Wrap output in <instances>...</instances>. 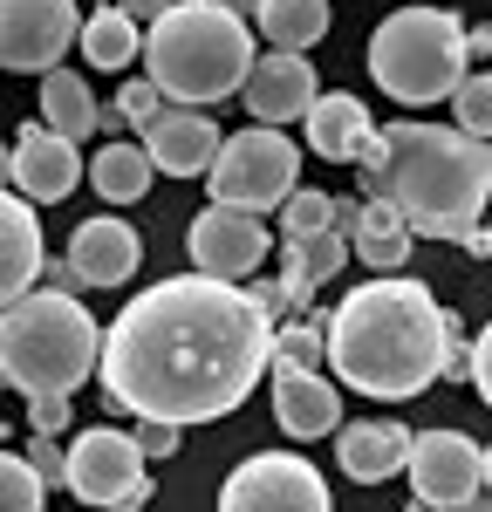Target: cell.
I'll return each instance as SVG.
<instances>
[{"label":"cell","mask_w":492,"mask_h":512,"mask_svg":"<svg viewBox=\"0 0 492 512\" xmlns=\"http://www.w3.org/2000/svg\"><path fill=\"white\" fill-rule=\"evenodd\" d=\"M274 328L240 280L171 274L123 301L103 335V396L110 410L171 417V424H219L233 417L260 376H274Z\"/></svg>","instance_id":"6da1fadb"},{"label":"cell","mask_w":492,"mask_h":512,"mask_svg":"<svg viewBox=\"0 0 492 512\" xmlns=\"http://www.w3.org/2000/svg\"><path fill=\"white\" fill-rule=\"evenodd\" d=\"M328 376L376 403H404V396L445 383L438 294L410 274H376L349 287L328 315Z\"/></svg>","instance_id":"7a4b0ae2"},{"label":"cell","mask_w":492,"mask_h":512,"mask_svg":"<svg viewBox=\"0 0 492 512\" xmlns=\"http://www.w3.org/2000/svg\"><path fill=\"white\" fill-rule=\"evenodd\" d=\"M363 171V198H390L417 239H445L479 253V219L492 205V144L458 123H383L376 158Z\"/></svg>","instance_id":"3957f363"},{"label":"cell","mask_w":492,"mask_h":512,"mask_svg":"<svg viewBox=\"0 0 492 512\" xmlns=\"http://www.w3.org/2000/svg\"><path fill=\"white\" fill-rule=\"evenodd\" d=\"M103 321L82 308V294L28 287L21 301H0V376L21 396H76L89 369H103Z\"/></svg>","instance_id":"277c9868"},{"label":"cell","mask_w":492,"mask_h":512,"mask_svg":"<svg viewBox=\"0 0 492 512\" xmlns=\"http://www.w3.org/2000/svg\"><path fill=\"white\" fill-rule=\"evenodd\" d=\"M144 76L171 103H192V110L240 96L253 76V21H240L219 0H178L144 35Z\"/></svg>","instance_id":"5b68a950"},{"label":"cell","mask_w":492,"mask_h":512,"mask_svg":"<svg viewBox=\"0 0 492 512\" xmlns=\"http://www.w3.org/2000/svg\"><path fill=\"white\" fill-rule=\"evenodd\" d=\"M465 62H472V41H465V21L451 7H397L369 35V76L404 110L451 103L465 82Z\"/></svg>","instance_id":"8992f818"},{"label":"cell","mask_w":492,"mask_h":512,"mask_svg":"<svg viewBox=\"0 0 492 512\" xmlns=\"http://www.w3.org/2000/svg\"><path fill=\"white\" fill-rule=\"evenodd\" d=\"M205 185L219 205H246V212H281L294 185H301V151L281 123H246L219 144V158L205 171Z\"/></svg>","instance_id":"52a82bcc"},{"label":"cell","mask_w":492,"mask_h":512,"mask_svg":"<svg viewBox=\"0 0 492 512\" xmlns=\"http://www.w3.org/2000/svg\"><path fill=\"white\" fill-rule=\"evenodd\" d=\"M144 444L137 437L110 431V424H89V431L69 437V492L82 506H110V512H137L158 485L144 472Z\"/></svg>","instance_id":"ba28073f"},{"label":"cell","mask_w":492,"mask_h":512,"mask_svg":"<svg viewBox=\"0 0 492 512\" xmlns=\"http://www.w3.org/2000/svg\"><path fill=\"white\" fill-rule=\"evenodd\" d=\"M404 478H410V506H424V512L479 506L486 499V451L465 431H417Z\"/></svg>","instance_id":"9c48e42d"},{"label":"cell","mask_w":492,"mask_h":512,"mask_svg":"<svg viewBox=\"0 0 492 512\" xmlns=\"http://www.w3.org/2000/svg\"><path fill=\"white\" fill-rule=\"evenodd\" d=\"M219 506L226 512H328L335 492L322 485V472L301 451H260L219 485Z\"/></svg>","instance_id":"30bf717a"},{"label":"cell","mask_w":492,"mask_h":512,"mask_svg":"<svg viewBox=\"0 0 492 512\" xmlns=\"http://www.w3.org/2000/svg\"><path fill=\"white\" fill-rule=\"evenodd\" d=\"M82 48V14L76 0H0V62L14 76H48L62 55Z\"/></svg>","instance_id":"8fae6325"},{"label":"cell","mask_w":492,"mask_h":512,"mask_svg":"<svg viewBox=\"0 0 492 512\" xmlns=\"http://www.w3.org/2000/svg\"><path fill=\"white\" fill-rule=\"evenodd\" d=\"M267 212H246V205H205L199 219L185 226V253H192V267L199 274H219V280H246L260 274V260H267V246L274 233L260 226Z\"/></svg>","instance_id":"7c38bea8"},{"label":"cell","mask_w":492,"mask_h":512,"mask_svg":"<svg viewBox=\"0 0 492 512\" xmlns=\"http://www.w3.org/2000/svg\"><path fill=\"white\" fill-rule=\"evenodd\" d=\"M7 185L35 205H62L82 185V151L76 137L48 130V123H21L14 144H7Z\"/></svg>","instance_id":"4fadbf2b"},{"label":"cell","mask_w":492,"mask_h":512,"mask_svg":"<svg viewBox=\"0 0 492 512\" xmlns=\"http://www.w3.org/2000/svg\"><path fill=\"white\" fill-rule=\"evenodd\" d=\"M240 96H246V110H253L260 123H301L308 110H315L322 82H315V62H308V55L274 48V55L253 62V76H246Z\"/></svg>","instance_id":"5bb4252c"},{"label":"cell","mask_w":492,"mask_h":512,"mask_svg":"<svg viewBox=\"0 0 492 512\" xmlns=\"http://www.w3.org/2000/svg\"><path fill=\"white\" fill-rule=\"evenodd\" d=\"M274 424L287 437H335L342 431V383L322 369H274Z\"/></svg>","instance_id":"9a60e30c"},{"label":"cell","mask_w":492,"mask_h":512,"mask_svg":"<svg viewBox=\"0 0 492 512\" xmlns=\"http://www.w3.org/2000/svg\"><path fill=\"white\" fill-rule=\"evenodd\" d=\"M301 123H308V151L328 158V164H363V158H376V144H383V130L369 123V110L349 89H322L315 110Z\"/></svg>","instance_id":"2e32d148"},{"label":"cell","mask_w":492,"mask_h":512,"mask_svg":"<svg viewBox=\"0 0 492 512\" xmlns=\"http://www.w3.org/2000/svg\"><path fill=\"white\" fill-rule=\"evenodd\" d=\"M69 260H76V274L89 287H123L137 274V260H144V239H137L130 219H82L69 233Z\"/></svg>","instance_id":"e0dca14e"},{"label":"cell","mask_w":492,"mask_h":512,"mask_svg":"<svg viewBox=\"0 0 492 512\" xmlns=\"http://www.w3.org/2000/svg\"><path fill=\"white\" fill-rule=\"evenodd\" d=\"M151 144V158H158L164 178H199V171H212V158H219V123L205 117V110H192V103H171L164 110V123L144 137Z\"/></svg>","instance_id":"ac0fdd59"},{"label":"cell","mask_w":492,"mask_h":512,"mask_svg":"<svg viewBox=\"0 0 492 512\" xmlns=\"http://www.w3.org/2000/svg\"><path fill=\"white\" fill-rule=\"evenodd\" d=\"M410 444H417V431L390 424V417H369V424L335 431V458H342V472L356 485H383V478H397L410 465Z\"/></svg>","instance_id":"d6986e66"},{"label":"cell","mask_w":492,"mask_h":512,"mask_svg":"<svg viewBox=\"0 0 492 512\" xmlns=\"http://www.w3.org/2000/svg\"><path fill=\"white\" fill-rule=\"evenodd\" d=\"M41 267H48V253H41L35 198H21L7 185V198H0V301H21L41 280Z\"/></svg>","instance_id":"ffe728a7"},{"label":"cell","mask_w":492,"mask_h":512,"mask_svg":"<svg viewBox=\"0 0 492 512\" xmlns=\"http://www.w3.org/2000/svg\"><path fill=\"white\" fill-rule=\"evenodd\" d=\"M410 219L390 205V198H363V219H356V233H349V246H356V260L363 267H376V274H404L410 260Z\"/></svg>","instance_id":"44dd1931"},{"label":"cell","mask_w":492,"mask_h":512,"mask_svg":"<svg viewBox=\"0 0 492 512\" xmlns=\"http://www.w3.org/2000/svg\"><path fill=\"white\" fill-rule=\"evenodd\" d=\"M151 178H158L151 144H123V137H110L96 151V164H89V185H96L103 205H137V198L151 192Z\"/></svg>","instance_id":"7402d4cb"},{"label":"cell","mask_w":492,"mask_h":512,"mask_svg":"<svg viewBox=\"0 0 492 512\" xmlns=\"http://www.w3.org/2000/svg\"><path fill=\"white\" fill-rule=\"evenodd\" d=\"M41 123L48 130H62V137H89V130H103V103L89 96V76L82 69H48L41 76Z\"/></svg>","instance_id":"603a6c76"},{"label":"cell","mask_w":492,"mask_h":512,"mask_svg":"<svg viewBox=\"0 0 492 512\" xmlns=\"http://www.w3.org/2000/svg\"><path fill=\"white\" fill-rule=\"evenodd\" d=\"M144 35H151V28L130 21L117 0H110V7H96V14L82 21V55H89V69L110 76V69H130V55H144Z\"/></svg>","instance_id":"cb8c5ba5"},{"label":"cell","mask_w":492,"mask_h":512,"mask_svg":"<svg viewBox=\"0 0 492 512\" xmlns=\"http://www.w3.org/2000/svg\"><path fill=\"white\" fill-rule=\"evenodd\" d=\"M260 35L267 48H287V55L315 48L328 35V0H260Z\"/></svg>","instance_id":"d4e9b609"},{"label":"cell","mask_w":492,"mask_h":512,"mask_svg":"<svg viewBox=\"0 0 492 512\" xmlns=\"http://www.w3.org/2000/svg\"><path fill=\"white\" fill-rule=\"evenodd\" d=\"M328 315L335 308H308L274 328V369H328Z\"/></svg>","instance_id":"484cf974"},{"label":"cell","mask_w":492,"mask_h":512,"mask_svg":"<svg viewBox=\"0 0 492 512\" xmlns=\"http://www.w3.org/2000/svg\"><path fill=\"white\" fill-rule=\"evenodd\" d=\"M41 499H48L41 465L28 458V451H7V458H0V506L7 512H41Z\"/></svg>","instance_id":"4316f807"},{"label":"cell","mask_w":492,"mask_h":512,"mask_svg":"<svg viewBox=\"0 0 492 512\" xmlns=\"http://www.w3.org/2000/svg\"><path fill=\"white\" fill-rule=\"evenodd\" d=\"M335 226V198L315 192V185H294V198L281 205V239H308Z\"/></svg>","instance_id":"83f0119b"},{"label":"cell","mask_w":492,"mask_h":512,"mask_svg":"<svg viewBox=\"0 0 492 512\" xmlns=\"http://www.w3.org/2000/svg\"><path fill=\"white\" fill-rule=\"evenodd\" d=\"M451 123L492 144V76H465V82H458V96H451Z\"/></svg>","instance_id":"f1b7e54d"},{"label":"cell","mask_w":492,"mask_h":512,"mask_svg":"<svg viewBox=\"0 0 492 512\" xmlns=\"http://www.w3.org/2000/svg\"><path fill=\"white\" fill-rule=\"evenodd\" d=\"M117 103H123V117H130V130H144V137H151V130L164 123V110H171V96H164L151 76H144V82H123Z\"/></svg>","instance_id":"f546056e"},{"label":"cell","mask_w":492,"mask_h":512,"mask_svg":"<svg viewBox=\"0 0 492 512\" xmlns=\"http://www.w3.org/2000/svg\"><path fill=\"white\" fill-rule=\"evenodd\" d=\"M445 383H472V328L445 308Z\"/></svg>","instance_id":"4dcf8cb0"},{"label":"cell","mask_w":492,"mask_h":512,"mask_svg":"<svg viewBox=\"0 0 492 512\" xmlns=\"http://www.w3.org/2000/svg\"><path fill=\"white\" fill-rule=\"evenodd\" d=\"M69 396H28V431H48V437H62L69 431Z\"/></svg>","instance_id":"1f68e13d"},{"label":"cell","mask_w":492,"mask_h":512,"mask_svg":"<svg viewBox=\"0 0 492 512\" xmlns=\"http://www.w3.org/2000/svg\"><path fill=\"white\" fill-rule=\"evenodd\" d=\"M28 458L41 465V478H48V485H69V451H62V444H55L48 431H35V444H28Z\"/></svg>","instance_id":"d6a6232c"},{"label":"cell","mask_w":492,"mask_h":512,"mask_svg":"<svg viewBox=\"0 0 492 512\" xmlns=\"http://www.w3.org/2000/svg\"><path fill=\"white\" fill-rule=\"evenodd\" d=\"M178 431H185V424H171V417H144V424H137V444H144L151 458H171V451H178Z\"/></svg>","instance_id":"836d02e7"},{"label":"cell","mask_w":492,"mask_h":512,"mask_svg":"<svg viewBox=\"0 0 492 512\" xmlns=\"http://www.w3.org/2000/svg\"><path fill=\"white\" fill-rule=\"evenodd\" d=\"M472 383H479V403L492 410V321L479 328V342H472Z\"/></svg>","instance_id":"e575fe53"},{"label":"cell","mask_w":492,"mask_h":512,"mask_svg":"<svg viewBox=\"0 0 492 512\" xmlns=\"http://www.w3.org/2000/svg\"><path fill=\"white\" fill-rule=\"evenodd\" d=\"M41 287H62V294H89V280L76 274V260H69V253H62V260H48V267H41Z\"/></svg>","instance_id":"d590c367"},{"label":"cell","mask_w":492,"mask_h":512,"mask_svg":"<svg viewBox=\"0 0 492 512\" xmlns=\"http://www.w3.org/2000/svg\"><path fill=\"white\" fill-rule=\"evenodd\" d=\"M246 294H253V301H260V308H267L274 321H287V287H281V280L253 274V280H246Z\"/></svg>","instance_id":"8d00e7d4"},{"label":"cell","mask_w":492,"mask_h":512,"mask_svg":"<svg viewBox=\"0 0 492 512\" xmlns=\"http://www.w3.org/2000/svg\"><path fill=\"white\" fill-rule=\"evenodd\" d=\"M123 14H130V21H144V28H158L164 14H171V7H178V0H117Z\"/></svg>","instance_id":"74e56055"},{"label":"cell","mask_w":492,"mask_h":512,"mask_svg":"<svg viewBox=\"0 0 492 512\" xmlns=\"http://www.w3.org/2000/svg\"><path fill=\"white\" fill-rule=\"evenodd\" d=\"M356 219H363V198H335V226L356 233Z\"/></svg>","instance_id":"f35d334b"},{"label":"cell","mask_w":492,"mask_h":512,"mask_svg":"<svg viewBox=\"0 0 492 512\" xmlns=\"http://www.w3.org/2000/svg\"><path fill=\"white\" fill-rule=\"evenodd\" d=\"M465 41H472V55H492V28H465Z\"/></svg>","instance_id":"ab89813d"},{"label":"cell","mask_w":492,"mask_h":512,"mask_svg":"<svg viewBox=\"0 0 492 512\" xmlns=\"http://www.w3.org/2000/svg\"><path fill=\"white\" fill-rule=\"evenodd\" d=\"M219 7H233L240 21H260V0H219Z\"/></svg>","instance_id":"60d3db41"},{"label":"cell","mask_w":492,"mask_h":512,"mask_svg":"<svg viewBox=\"0 0 492 512\" xmlns=\"http://www.w3.org/2000/svg\"><path fill=\"white\" fill-rule=\"evenodd\" d=\"M479 253L492 260V212H486V226H479Z\"/></svg>","instance_id":"b9f144b4"},{"label":"cell","mask_w":492,"mask_h":512,"mask_svg":"<svg viewBox=\"0 0 492 512\" xmlns=\"http://www.w3.org/2000/svg\"><path fill=\"white\" fill-rule=\"evenodd\" d=\"M486 506H492V444H486Z\"/></svg>","instance_id":"7bdbcfd3"}]
</instances>
